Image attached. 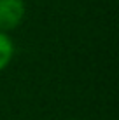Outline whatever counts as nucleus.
Segmentation results:
<instances>
[{
    "label": "nucleus",
    "mask_w": 119,
    "mask_h": 120,
    "mask_svg": "<svg viewBox=\"0 0 119 120\" xmlns=\"http://www.w3.org/2000/svg\"><path fill=\"white\" fill-rule=\"evenodd\" d=\"M14 57V44L7 31H0V71L11 64Z\"/></svg>",
    "instance_id": "2"
},
{
    "label": "nucleus",
    "mask_w": 119,
    "mask_h": 120,
    "mask_svg": "<svg viewBox=\"0 0 119 120\" xmlns=\"http://www.w3.org/2000/svg\"><path fill=\"white\" fill-rule=\"evenodd\" d=\"M26 14L25 0H0V31H11L23 23Z\"/></svg>",
    "instance_id": "1"
}]
</instances>
